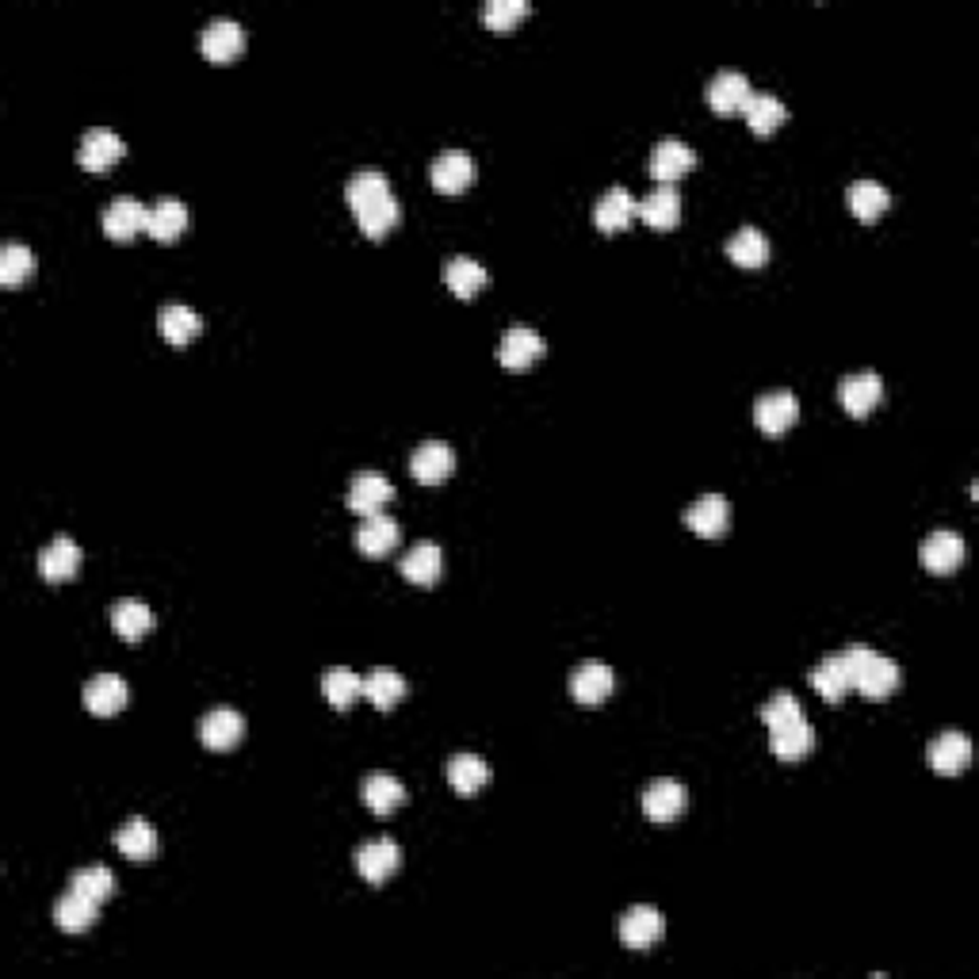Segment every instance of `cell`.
<instances>
[{"label": "cell", "mask_w": 979, "mask_h": 979, "mask_svg": "<svg viewBox=\"0 0 979 979\" xmlns=\"http://www.w3.org/2000/svg\"><path fill=\"white\" fill-rule=\"evenodd\" d=\"M762 720L770 728V750L781 762H804L815 750V728L807 723L804 708L792 693H776L765 700Z\"/></svg>", "instance_id": "6da1fadb"}, {"label": "cell", "mask_w": 979, "mask_h": 979, "mask_svg": "<svg viewBox=\"0 0 979 979\" xmlns=\"http://www.w3.org/2000/svg\"><path fill=\"white\" fill-rule=\"evenodd\" d=\"M854 655V689L868 700H884L899 689V666L884 655H873L868 647H849Z\"/></svg>", "instance_id": "7a4b0ae2"}, {"label": "cell", "mask_w": 979, "mask_h": 979, "mask_svg": "<svg viewBox=\"0 0 979 979\" xmlns=\"http://www.w3.org/2000/svg\"><path fill=\"white\" fill-rule=\"evenodd\" d=\"M394 502V486L387 475H379V471H360L357 478H352L349 486V509L357 513V517H379V513L387 509V505Z\"/></svg>", "instance_id": "3957f363"}, {"label": "cell", "mask_w": 979, "mask_h": 979, "mask_svg": "<svg viewBox=\"0 0 979 979\" xmlns=\"http://www.w3.org/2000/svg\"><path fill=\"white\" fill-rule=\"evenodd\" d=\"M812 689L826 700V704L846 700V693L854 689V655L842 651V655L823 658V662L812 670Z\"/></svg>", "instance_id": "277c9868"}, {"label": "cell", "mask_w": 979, "mask_h": 979, "mask_svg": "<svg viewBox=\"0 0 979 979\" xmlns=\"http://www.w3.org/2000/svg\"><path fill=\"white\" fill-rule=\"evenodd\" d=\"M616 689V673L605 662H581L570 673V697L581 708H601Z\"/></svg>", "instance_id": "5b68a950"}, {"label": "cell", "mask_w": 979, "mask_h": 979, "mask_svg": "<svg viewBox=\"0 0 979 979\" xmlns=\"http://www.w3.org/2000/svg\"><path fill=\"white\" fill-rule=\"evenodd\" d=\"M544 357V337L528 326H513L505 329L502 344H497V360H502L505 371H528L536 360Z\"/></svg>", "instance_id": "8992f818"}, {"label": "cell", "mask_w": 979, "mask_h": 979, "mask_svg": "<svg viewBox=\"0 0 979 979\" xmlns=\"http://www.w3.org/2000/svg\"><path fill=\"white\" fill-rule=\"evenodd\" d=\"M429 181L441 196H460L475 184V162H471L463 150H444L441 157L429 168Z\"/></svg>", "instance_id": "52a82bcc"}, {"label": "cell", "mask_w": 979, "mask_h": 979, "mask_svg": "<svg viewBox=\"0 0 979 979\" xmlns=\"http://www.w3.org/2000/svg\"><path fill=\"white\" fill-rule=\"evenodd\" d=\"M452 471H455V452L444 441H429V444H421V449L410 455V475L418 478L421 486L449 483Z\"/></svg>", "instance_id": "ba28073f"}, {"label": "cell", "mask_w": 979, "mask_h": 979, "mask_svg": "<svg viewBox=\"0 0 979 979\" xmlns=\"http://www.w3.org/2000/svg\"><path fill=\"white\" fill-rule=\"evenodd\" d=\"M123 154H126V146H123L120 134L107 131V126H92V131L81 138L78 162H81V168H89V173H107Z\"/></svg>", "instance_id": "9c48e42d"}, {"label": "cell", "mask_w": 979, "mask_h": 979, "mask_svg": "<svg viewBox=\"0 0 979 979\" xmlns=\"http://www.w3.org/2000/svg\"><path fill=\"white\" fill-rule=\"evenodd\" d=\"M838 399L842 406H846L849 418H865V413H873L876 406H880L884 399V379L876 375V371H857V375H846L838 387Z\"/></svg>", "instance_id": "30bf717a"}, {"label": "cell", "mask_w": 979, "mask_h": 979, "mask_svg": "<svg viewBox=\"0 0 979 979\" xmlns=\"http://www.w3.org/2000/svg\"><path fill=\"white\" fill-rule=\"evenodd\" d=\"M402 868V849L391 838H375L357 849V873L368 884H387Z\"/></svg>", "instance_id": "8fae6325"}, {"label": "cell", "mask_w": 979, "mask_h": 979, "mask_svg": "<svg viewBox=\"0 0 979 979\" xmlns=\"http://www.w3.org/2000/svg\"><path fill=\"white\" fill-rule=\"evenodd\" d=\"M796 418H800V402H796V394H789V391L762 394L754 406V421L765 436H784L792 425H796Z\"/></svg>", "instance_id": "7c38bea8"}, {"label": "cell", "mask_w": 979, "mask_h": 979, "mask_svg": "<svg viewBox=\"0 0 979 979\" xmlns=\"http://www.w3.org/2000/svg\"><path fill=\"white\" fill-rule=\"evenodd\" d=\"M930 770L938 776H960L972 765V742L960 731H945L930 742Z\"/></svg>", "instance_id": "4fadbf2b"}, {"label": "cell", "mask_w": 979, "mask_h": 979, "mask_svg": "<svg viewBox=\"0 0 979 979\" xmlns=\"http://www.w3.org/2000/svg\"><path fill=\"white\" fill-rule=\"evenodd\" d=\"M199 47H204L207 62L215 65H230L234 58L245 50V31L238 20H210L204 28V39H199Z\"/></svg>", "instance_id": "5bb4252c"}, {"label": "cell", "mask_w": 979, "mask_h": 979, "mask_svg": "<svg viewBox=\"0 0 979 979\" xmlns=\"http://www.w3.org/2000/svg\"><path fill=\"white\" fill-rule=\"evenodd\" d=\"M750 81L746 73H734V70H723L715 73L712 84H708V104H712L715 115H742V107L750 104Z\"/></svg>", "instance_id": "9a60e30c"}, {"label": "cell", "mask_w": 979, "mask_h": 979, "mask_svg": "<svg viewBox=\"0 0 979 979\" xmlns=\"http://www.w3.org/2000/svg\"><path fill=\"white\" fill-rule=\"evenodd\" d=\"M146 226H150V210L142 207L134 196H120L112 207L104 210V234L112 241H123L126 245L131 238H138Z\"/></svg>", "instance_id": "2e32d148"}, {"label": "cell", "mask_w": 979, "mask_h": 979, "mask_svg": "<svg viewBox=\"0 0 979 979\" xmlns=\"http://www.w3.org/2000/svg\"><path fill=\"white\" fill-rule=\"evenodd\" d=\"M126 700H131V689H126V681L115 678V673H100V678H92L89 686H84V708H89L92 715H100V720L120 715Z\"/></svg>", "instance_id": "e0dca14e"}, {"label": "cell", "mask_w": 979, "mask_h": 979, "mask_svg": "<svg viewBox=\"0 0 979 979\" xmlns=\"http://www.w3.org/2000/svg\"><path fill=\"white\" fill-rule=\"evenodd\" d=\"M686 804H689L686 784L670 781V776H666V781H655L651 789L643 792V812L651 823H673V818L686 815Z\"/></svg>", "instance_id": "ac0fdd59"}, {"label": "cell", "mask_w": 979, "mask_h": 979, "mask_svg": "<svg viewBox=\"0 0 979 979\" xmlns=\"http://www.w3.org/2000/svg\"><path fill=\"white\" fill-rule=\"evenodd\" d=\"M666 934V923L662 915H658L655 907H631L628 915L620 918V941L628 945V949H651V945L662 941Z\"/></svg>", "instance_id": "d6986e66"}, {"label": "cell", "mask_w": 979, "mask_h": 979, "mask_svg": "<svg viewBox=\"0 0 979 979\" xmlns=\"http://www.w3.org/2000/svg\"><path fill=\"white\" fill-rule=\"evenodd\" d=\"M693 165H697V154L678 138L658 142L651 154V176L658 184H678L686 173H693Z\"/></svg>", "instance_id": "ffe728a7"}, {"label": "cell", "mask_w": 979, "mask_h": 979, "mask_svg": "<svg viewBox=\"0 0 979 979\" xmlns=\"http://www.w3.org/2000/svg\"><path fill=\"white\" fill-rule=\"evenodd\" d=\"M78 570H81V547L73 544L70 536L50 539V544L39 552V574L47 581H70Z\"/></svg>", "instance_id": "44dd1931"}, {"label": "cell", "mask_w": 979, "mask_h": 979, "mask_svg": "<svg viewBox=\"0 0 979 979\" xmlns=\"http://www.w3.org/2000/svg\"><path fill=\"white\" fill-rule=\"evenodd\" d=\"M636 215H643V223L651 230H673L681 223V192L678 184H658L651 196L639 204Z\"/></svg>", "instance_id": "7402d4cb"}, {"label": "cell", "mask_w": 979, "mask_h": 979, "mask_svg": "<svg viewBox=\"0 0 979 979\" xmlns=\"http://www.w3.org/2000/svg\"><path fill=\"white\" fill-rule=\"evenodd\" d=\"M923 563L930 574L949 578V574L965 563V539H960L957 532H934V536L923 544Z\"/></svg>", "instance_id": "603a6c76"}, {"label": "cell", "mask_w": 979, "mask_h": 979, "mask_svg": "<svg viewBox=\"0 0 979 979\" xmlns=\"http://www.w3.org/2000/svg\"><path fill=\"white\" fill-rule=\"evenodd\" d=\"M728 521H731L728 497H720V494H704L700 502L689 505V513H686V525L704 539L723 536V532H728Z\"/></svg>", "instance_id": "cb8c5ba5"}, {"label": "cell", "mask_w": 979, "mask_h": 979, "mask_svg": "<svg viewBox=\"0 0 979 979\" xmlns=\"http://www.w3.org/2000/svg\"><path fill=\"white\" fill-rule=\"evenodd\" d=\"M399 539H402L399 521L383 517V513H379V517H368L357 532V547H360V555H368V559H387V555L399 547Z\"/></svg>", "instance_id": "d4e9b609"}, {"label": "cell", "mask_w": 979, "mask_h": 979, "mask_svg": "<svg viewBox=\"0 0 979 979\" xmlns=\"http://www.w3.org/2000/svg\"><path fill=\"white\" fill-rule=\"evenodd\" d=\"M245 734V720L234 708H215L210 715H204L199 723V739H204L207 750H234Z\"/></svg>", "instance_id": "484cf974"}, {"label": "cell", "mask_w": 979, "mask_h": 979, "mask_svg": "<svg viewBox=\"0 0 979 979\" xmlns=\"http://www.w3.org/2000/svg\"><path fill=\"white\" fill-rule=\"evenodd\" d=\"M441 570H444V555L436 544H418L402 555V578H406L410 586H421V589L436 586Z\"/></svg>", "instance_id": "4316f807"}, {"label": "cell", "mask_w": 979, "mask_h": 979, "mask_svg": "<svg viewBox=\"0 0 979 979\" xmlns=\"http://www.w3.org/2000/svg\"><path fill=\"white\" fill-rule=\"evenodd\" d=\"M360 796H364L368 812H375L379 818L394 815L406 804V789H402V781H394L391 773H371L368 781L360 784Z\"/></svg>", "instance_id": "83f0119b"}, {"label": "cell", "mask_w": 979, "mask_h": 979, "mask_svg": "<svg viewBox=\"0 0 979 979\" xmlns=\"http://www.w3.org/2000/svg\"><path fill=\"white\" fill-rule=\"evenodd\" d=\"M184 230H188V207L181 204V199H157L154 210H150V226L146 234L154 241L162 245H173L176 238H184Z\"/></svg>", "instance_id": "f1b7e54d"}, {"label": "cell", "mask_w": 979, "mask_h": 979, "mask_svg": "<svg viewBox=\"0 0 979 979\" xmlns=\"http://www.w3.org/2000/svg\"><path fill=\"white\" fill-rule=\"evenodd\" d=\"M344 199H349L352 215H364L368 207L391 199V184H387V176L379 168H364V173H357L344 184Z\"/></svg>", "instance_id": "f546056e"}, {"label": "cell", "mask_w": 979, "mask_h": 979, "mask_svg": "<svg viewBox=\"0 0 979 979\" xmlns=\"http://www.w3.org/2000/svg\"><path fill=\"white\" fill-rule=\"evenodd\" d=\"M112 628L126 643H138V639H146L154 631V612H150V605L126 597V601L112 605Z\"/></svg>", "instance_id": "4dcf8cb0"}, {"label": "cell", "mask_w": 979, "mask_h": 979, "mask_svg": "<svg viewBox=\"0 0 979 979\" xmlns=\"http://www.w3.org/2000/svg\"><path fill=\"white\" fill-rule=\"evenodd\" d=\"M636 210H639V204L628 196V192H624V188H612V192H605V196L597 199V207H594V226H597V230H601V234H620L624 226H628L631 218H636Z\"/></svg>", "instance_id": "1f68e13d"}, {"label": "cell", "mask_w": 979, "mask_h": 979, "mask_svg": "<svg viewBox=\"0 0 979 979\" xmlns=\"http://www.w3.org/2000/svg\"><path fill=\"white\" fill-rule=\"evenodd\" d=\"M96 918H100V903L81 896V892L62 896V899H58V907H54V923H58V930H65V934L92 930V926H96Z\"/></svg>", "instance_id": "d6a6232c"}, {"label": "cell", "mask_w": 979, "mask_h": 979, "mask_svg": "<svg viewBox=\"0 0 979 979\" xmlns=\"http://www.w3.org/2000/svg\"><path fill=\"white\" fill-rule=\"evenodd\" d=\"M199 329H204V318H199L192 307H184V302H165L162 307V337L168 344L184 349V344L196 341Z\"/></svg>", "instance_id": "836d02e7"}, {"label": "cell", "mask_w": 979, "mask_h": 979, "mask_svg": "<svg viewBox=\"0 0 979 979\" xmlns=\"http://www.w3.org/2000/svg\"><path fill=\"white\" fill-rule=\"evenodd\" d=\"M444 284L452 287L455 299H475L490 284V276L475 257H452L449 265H444Z\"/></svg>", "instance_id": "e575fe53"}, {"label": "cell", "mask_w": 979, "mask_h": 979, "mask_svg": "<svg viewBox=\"0 0 979 979\" xmlns=\"http://www.w3.org/2000/svg\"><path fill=\"white\" fill-rule=\"evenodd\" d=\"M742 120H746V126L758 134V138H765V134H773L776 126L789 120V107H784L776 96H770V92H754L750 104L742 107Z\"/></svg>", "instance_id": "d590c367"}, {"label": "cell", "mask_w": 979, "mask_h": 979, "mask_svg": "<svg viewBox=\"0 0 979 979\" xmlns=\"http://www.w3.org/2000/svg\"><path fill=\"white\" fill-rule=\"evenodd\" d=\"M115 849H120L126 861H150L157 854V831L146 818H131V823L115 831Z\"/></svg>", "instance_id": "8d00e7d4"}, {"label": "cell", "mask_w": 979, "mask_h": 979, "mask_svg": "<svg viewBox=\"0 0 979 979\" xmlns=\"http://www.w3.org/2000/svg\"><path fill=\"white\" fill-rule=\"evenodd\" d=\"M364 697L379 708V712H391V708H399V700L406 697V678H402L399 670H387V666H379V670L368 673Z\"/></svg>", "instance_id": "74e56055"}, {"label": "cell", "mask_w": 979, "mask_h": 979, "mask_svg": "<svg viewBox=\"0 0 979 979\" xmlns=\"http://www.w3.org/2000/svg\"><path fill=\"white\" fill-rule=\"evenodd\" d=\"M449 784L460 796H475L490 784V765L478 754H455L449 762Z\"/></svg>", "instance_id": "f35d334b"}, {"label": "cell", "mask_w": 979, "mask_h": 979, "mask_svg": "<svg viewBox=\"0 0 979 979\" xmlns=\"http://www.w3.org/2000/svg\"><path fill=\"white\" fill-rule=\"evenodd\" d=\"M322 693L337 712H349V708L364 697V681L352 670H344V666H333V670L322 673Z\"/></svg>", "instance_id": "ab89813d"}, {"label": "cell", "mask_w": 979, "mask_h": 979, "mask_svg": "<svg viewBox=\"0 0 979 979\" xmlns=\"http://www.w3.org/2000/svg\"><path fill=\"white\" fill-rule=\"evenodd\" d=\"M728 257L739 268H762L765 260H770V241H765V234L754 230V226H742V230L731 234Z\"/></svg>", "instance_id": "60d3db41"}, {"label": "cell", "mask_w": 979, "mask_h": 979, "mask_svg": "<svg viewBox=\"0 0 979 979\" xmlns=\"http://www.w3.org/2000/svg\"><path fill=\"white\" fill-rule=\"evenodd\" d=\"M888 207H892V196L884 184H876V181L849 184V210H854L861 223H876Z\"/></svg>", "instance_id": "b9f144b4"}, {"label": "cell", "mask_w": 979, "mask_h": 979, "mask_svg": "<svg viewBox=\"0 0 979 979\" xmlns=\"http://www.w3.org/2000/svg\"><path fill=\"white\" fill-rule=\"evenodd\" d=\"M31 276H35V253L23 249V245H4V253H0V284L20 287Z\"/></svg>", "instance_id": "7bdbcfd3"}, {"label": "cell", "mask_w": 979, "mask_h": 979, "mask_svg": "<svg viewBox=\"0 0 979 979\" xmlns=\"http://www.w3.org/2000/svg\"><path fill=\"white\" fill-rule=\"evenodd\" d=\"M528 12H532L528 0H490V4L483 8V20L494 35H509Z\"/></svg>", "instance_id": "ee69618b"}, {"label": "cell", "mask_w": 979, "mask_h": 979, "mask_svg": "<svg viewBox=\"0 0 979 979\" xmlns=\"http://www.w3.org/2000/svg\"><path fill=\"white\" fill-rule=\"evenodd\" d=\"M357 223H360V230H364L371 241L387 238V234H391L394 226L402 223V207H399V199L391 196V199H383V204L368 207L364 215H357Z\"/></svg>", "instance_id": "f6af8a7d"}, {"label": "cell", "mask_w": 979, "mask_h": 979, "mask_svg": "<svg viewBox=\"0 0 979 979\" xmlns=\"http://www.w3.org/2000/svg\"><path fill=\"white\" fill-rule=\"evenodd\" d=\"M70 888L81 892V896H89V899H96V903H104L115 892V876H112V868L92 865V868H81V873H73Z\"/></svg>", "instance_id": "bcb514c9"}]
</instances>
